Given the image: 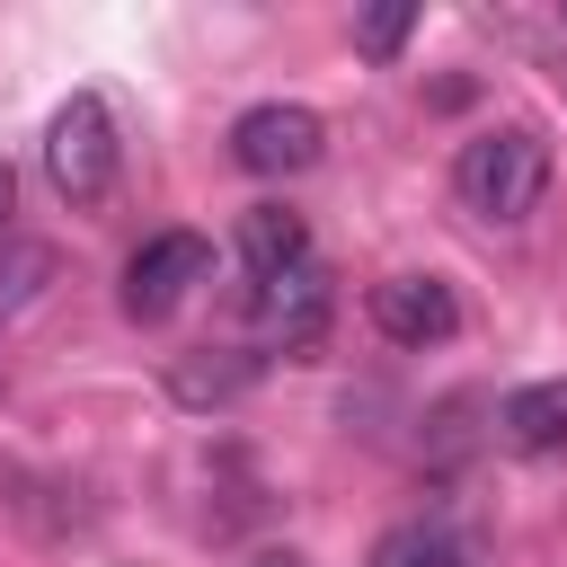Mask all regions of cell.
I'll return each mask as SVG.
<instances>
[{
	"instance_id": "obj_1",
	"label": "cell",
	"mask_w": 567,
	"mask_h": 567,
	"mask_svg": "<svg viewBox=\"0 0 567 567\" xmlns=\"http://www.w3.org/2000/svg\"><path fill=\"white\" fill-rule=\"evenodd\" d=\"M452 195L478 221H496V230L532 221L540 195H549V133L540 124H487V133H470L452 151Z\"/></svg>"
},
{
	"instance_id": "obj_2",
	"label": "cell",
	"mask_w": 567,
	"mask_h": 567,
	"mask_svg": "<svg viewBox=\"0 0 567 567\" xmlns=\"http://www.w3.org/2000/svg\"><path fill=\"white\" fill-rule=\"evenodd\" d=\"M115 168H124V142H115V106H106L97 89H71V97L53 106V124H44V177H53V195L89 213V204H106Z\"/></svg>"
},
{
	"instance_id": "obj_3",
	"label": "cell",
	"mask_w": 567,
	"mask_h": 567,
	"mask_svg": "<svg viewBox=\"0 0 567 567\" xmlns=\"http://www.w3.org/2000/svg\"><path fill=\"white\" fill-rule=\"evenodd\" d=\"M230 159L248 177H301V168L328 159V124L310 106H292V97H266V106H248L230 124Z\"/></svg>"
},
{
	"instance_id": "obj_4",
	"label": "cell",
	"mask_w": 567,
	"mask_h": 567,
	"mask_svg": "<svg viewBox=\"0 0 567 567\" xmlns=\"http://www.w3.org/2000/svg\"><path fill=\"white\" fill-rule=\"evenodd\" d=\"M213 275V248H204V230H151L133 257H124V319H168L195 284Z\"/></svg>"
},
{
	"instance_id": "obj_5",
	"label": "cell",
	"mask_w": 567,
	"mask_h": 567,
	"mask_svg": "<svg viewBox=\"0 0 567 567\" xmlns=\"http://www.w3.org/2000/svg\"><path fill=\"white\" fill-rule=\"evenodd\" d=\"M363 310H372V328H381L390 346H408V354L461 337V292H452L443 275H381V284L363 292Z\"/></svg>"
},
{
	"instance_id": "obj_6",
	"label": "cell",
	"mask_w": 567,
	"mask_h": 567,
	"mask_svg": "<svg viewBox=\"0 0 567 567\" xmlns=\"http://www.w3.org/2000/svg\"><path fill=\"white\" fill-rule=\"evenodd\" d=\"M248 310H257V328H266V346L275 354H319V337H328V275H319V257L310 266H292V275H266V284H248Z\"/></svg>"
},
{
	"instance_id": "obj_7",
	"label": "cell",
	"mask_w": 567,
	"mask_h": 567,
	"mask_svg": "<svg viewBox=\"0 0 567 567\" xmlns=\"http://www.w3.org/2000/svg\"><path fill=\"white\" fill-rule=\"evenodd\" d=\"M239 266H248V284L310 266V221H301L292 204H248V213H239Z\"/></svg>"
},
{
	"instance_id": "obj_8",
	"label": "cell",
	"mask_w": 567,
	"mask_h": 567,
	"mask_svg": "<svg viewBox=\"0 0 567 567\" xmlns=\"http://www.w3.org/2000/svg\"><path fill=\"white\" fill-rule=\"evenodd\" d=\"M496 434L514 452H567V381H523L496 408Z\"/></svg>"
},
{
	"instance_id": "obj_9",
	"label": "cell",
	"mask_w": 567,
	"mask_h": 567,
	"mask_svg": "<svg viewBox=\"0 0 567 567\" xmlns=\"http://www.w3.org/2000/svg\"><path fill=\"white\" fill-rule=\"evenodd\" d=\"M248 381H257V354H248V346H195V354L168 363V390H177L186 408H221V399H239Z\"/></svg>"
},
{
	"instance_id": "obj_10",
	"label": "cell",
	"mask_w": 567,
	"mask_h": 567,
	"mask_svg": "<svg viewBox=\"0 0 567 567\" xmlns=\"http://www.w3.org/2000/svg\"><path fill=\"white\" fill-rule=\"evenodd\" d=\"M53 275H62V257H53L44 239H27V230H9V239H0V319H18V310H35V301L53 292Z\"/></svg>"
},
{
	"instance_id": "obj_11",
	"label": "cell",
	"mask_w": 567,
	"mask_h": 567,
	"mask_svg": "<svg viewBox=\"0 0 567 567\" xmlns=\"http://www.w3.org/2000/svg\"><path fill=\"white\" fill-rule=\"evenodd\" d=\"M372 567H461V549H452L443 532H425V523H408V532H390V540L372 549Z\"/></svg>"
},
{
	"instance_id": "obj_12",
	"label": "cell",
	"mask_w": 567,
	"mask_h": 567,
	"mask_svg": "<svg viewBox=\"0 0 567 567\" xmlns=\"http://www.w3.org/2000/svg\"><path fill=\"white\" fill-rule=\"evenodd\" d=\"M408 27H416V9H408V0H381V9H363V18H354V44H363L372 62H390V53L408 44Z\"/></svg>"
},
{
	"instance_id": "obj_13",
	"label": "cell",
	"mask_w": 567,
	"mask_h": 567,
	"mask_svg": "<svg viewBox=\"0 0 567 567\" xmlns=\"http://www.w3.org/2000/svg\"><path fill=\"white\" fill-rule=\"evenodd\" d=\"M9 213H18V168L0 159V239H9Z\"/></svg>"
},
{
	"instance_id": "obj_14",
	"label": "cell",
	"mask_w": 567,
	"mask_h": 567,
	"mask_svg": "<svg viewBox=\"0 0 567 567\" xmlns=\"http://www.w3.org/2000/svg\"><path fill=\"white\" fill-rule=\"evenodd\" d=\"M248 567H301V558H292V549H257Z\"/></svg>"
}]
</instances>
